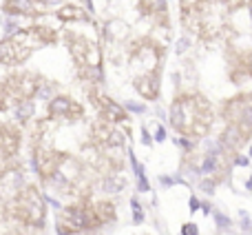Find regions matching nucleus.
Instances as JSON below:
<instances>
[{
  "instance_id": "nucleus-1",
  "label": "nucleus",
  "mask_w": 252,
  "mask_h": 235,
  "mask_svg": "<svg viewBox=\"0 0 252 235\" xmlns=\"http://www.w3.org/2000/svg\"><path fill=\"white\" fill-rule=\"evenodd\" d=\"M219 114L201 91H179L170 102V124L188 140H201L213 131Z\"/></svg>"
},
{
  "instance_id": "nucleus-2",
  "label": "nucleus",
  "mask_w": 252,
  "mask_h": 235,
  "mask_svg": "<svg viewBox=\"0 0 252 235\" xmlns=\"http://www.w3.org/2000/svg\"><path fill=\"white\" fill-rule=\"evenodd\" d=\"M219 118L223 122L221 144L228 151H239L252 138V91H241L226 98L219 105Z\"/></svg>"
},
{
  "instance_id": "nucleus-3",
  "label": "nucleus",
  "mask_w": 252,
  "mask_h": 235,
  "mask_svg": "<svg viewBox=\"0 0 252 235\" xmlns=\"http://www.w3.org/2000/svg\"><path fill=\"white\" fill-rule=\"evenodd\" d=\"M64 42L69 49V56L75 65V76L89 87H95L102 82V49L93 42L89 36L78 34L69 29L64 34Z\"/></svg>"
},
{
  "instance_id": "nucleus-4",
  "label": "nucleus",
  "mask_w": 252,
  "mask_h": 235,
  "mask_svg": "<svg viewBox=\"0 0 252 235\" xmlns=\"http://www.w3.org/2000/svg\"><path fill=\"white\" fill-rule=\"evenodd\" d=\"M42 89V76L27 69H13L2 78V111L31 102Z\"/></svg>"
},
{
  "instance_id": "nucleus-5",
  "label": "nucleus",
  "mask_w": 252,
  "mask_h": 235,
  "mask_svg": "<svg viewBox=\"0 0 252 235\" xmlns=\"http://www.w3.org/2000/svg\"><path fill=\"white\" fill-rule=\"evenodd\" d=\"M11 213L16 222H20L22 227H42L47 206H44L40 189L35 184H25L22 189H16Z\"/></svg>"
},
{
  "instance_id": "nucleus-6",
  "label": "nucleus",
  "mask_w": 252,
  "mask_h": 235,
  "mask_svg": "<svg viewBox=\"0 0 252 235\" xmlns=\"http://www.w3.org/2000/svg\"><path fill=\"white\" fill-rule=\"evenodd\" d=\"M35 49H40L38 40H35L31 27L25 29H18L16 34L7 36L2 40V47H0V58H2V65L7 69H18L20 65H25L31 56H33Z\"/></svg>"
},
{
  "instance_id": "nucleus-7",
  "label": "nucleus",
  "mask_w": 252,
  "mask_h": 235,
  "mask_svg": "<svg viewBox=\"0 0 252 235\" xmlns=\"http://www.w3.org/2000/svg\"><path fill=\"white\" fill-rule=\"evenodd\" d=\"M29 149H31L33 169H35V173H38V178L42 180V182L53 180L62 171V166L71 160L69 153H66V151H58V149L51 147L47 140H44V142H40V144H33V147H29Z\"/></svg>"
},
{
  "instance_id": "nucleus-8",
  "label": "nucleus",
  "mask_w": 252,
  "mask_h": 235,
  "mask_svg": "<svg viewBox=\"0 0 252 235\" xmlns=\"http://www.w3.org/2000/svg\"><path fill=\"white\" fill-rule=\"evenodd\" d=\"M87 140H89V147L93 151H115V149H122L124 147V133L118 129V124L109 120H102V118H95L89 126V133H87Z\"/></svg>"
},
{
  "instance_id": "nucleus-9",
  "label": "nucleus",
  "mask_w": 252,
  "mask_h": 235,
  "mask_svg": "<svg viewBox=\"0 0 252 235\" xmlns=\"http://www.w3.org/2000/svg\"><path fill=\"white\" fill-rule=\"evenodd\" d=\"M84 116H87V109H84L82 102L60 93V96H53L47 102V116L44 118L51 122H71L73 124V122L84 120Z\"/></svg>"
},
{
  "instance_id": "nucleus-10",
  "label": "nucleus",
  "mask_w": 252,
  "mask_h": 235,
  "mask_svg": "<svg viewBox=\"0 0 252 235\" xmlns=\"http://www.w3.org/2000/svg\"><path fill=\"white\" fill-rule=\"evenodd\" d=\"M87 98H89V102H91V107L95 109L97 118H102V120H109V122H113V124H122V122L128 120V114H126L124 107L118 105L111 96H106L100 89V84L87 87Z\"/></svg>"
},
{
  "instance_id": "nucleus-11",
  "label": "nucleus",
  "mask_w": 252,
  "mask_h": 235,
  "mask_svg": "<svg viewBox=\"0 0 252 235\" xmlns=\"http://www.w3.org/2000/svg\"><path fill=\"white\" fill-rule=\"evenodd\" d=\"M22 129L13 122H2L0 126V151H2V164L4 162L18 160V153L22 147Z\"/></svg>"
},
{
  "instance_id": "nucleus-12",
  "label": "nucleus",
  "mask_w": 252,
  "mask_h": 235,
  "mask_svg": "<svg viewBox=\"0 0 252 235\" xmlns=\"http://www.w3.org/2000/svg\"><path fill=\"white\" fill-rule=\"evenodd\" d=\"M228 76L235 84L252 78V53L246 49H230L228 51Z\"/></svg>"
},
{
  "instance_id": "nucleus-13",
  "label": "nucleus",
  "mask_w": 252,
  "mask_h": 235,
  "mask_svg": "<svg viewBox=\"0 0 252 235\" xmlns=\"http://www.w3.org/2000/svg\"><path fill=\"white\" fill-rule=\"evenodd\" d=\"M133 89L144 98V100H157L161 93V67L159 69H151V71H142L135 76L133 80Z\"/></svg>"
},
{
  "instance_id": "nucleus-14",
  "label": "nucleus",
  "mask_w": 252,
  "mask_h": 235,
  "mask_svg": "<svg viewBox=\"0 0 252 235\" xmlns=\"http://www.w3.org/2000/svg\"><path fill=\"white\" fill-rule=\"evenodd\" d=\"M2 7L11 16L40 18V16L51 13V2L49 0H4Z\"/></svg>"
},
{
  "instance_id": "nucleus-15",
  "label": "nucleus",
  "mask_w": 252,
  "mask_h": 235,
  "mask_svg": "<svg viewBox=\"0 0 252 235\" xmlns=\"http://www.w3.org/2000/svg\"><path fill=\"white\" fill-rule=\"evenodd\" d=\"M137 9L144 18L159 27H168V2L166 0H137Z\"/></svg>"
},
{
  "instance_id": "nucleus-16",
  "label": "nucleus",
  "mask_w": 252,
  "mask_h": 235,
  "mask_svg": "<svg viewBox=\"0 0 252 235\" xmlns=\"http://www.w3.org/2000/svg\"><path fill=\"white\" fill-rule=\"evenodd\" d=\"M56 18L62 22H87L89 13L78 4H64V7H60L56 11Z\"/></svg>"
},
{
  "instance_id": "nucleus-17",
  "label": "nucleus",
  "mask_w": 252,
  "mask_h": 235,
  "mask_svg": "<svg viewBox=\"0 0 252 235\" xmlns=\"http://www.w3.org/2000/svg\"><path fill=\"white\" fill-rule=\"evenodd\" d=\"M31 31H33L35 40H38L40 47H47V44H56L58 42V31L53 27L47 25H31Z\"/></svg>"
},
{
  "instance_id": "nucleus-18",
  "label": "nucleus",
  "mask_w": 252,
  "mask_h": 235,
  "mask_svg": "<svg viewBox=\"0 0 252 235\" xmlns=\"http://www.w3.org/2000/svg\"><path fill=\"white\" fill-rule=\"evenodd\" d=\"M219 4H223L226 7V11H239V9H244V7H248V2L250 0H217Z\"/></svg>"
}]
</instances>
